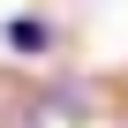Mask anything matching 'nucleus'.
Instances as JSON below:
<instances>
[{"instance_id":"nucleus-1","label":"nucleus","mask_w":128,"mask_h":128,"mask_svg":"<svg viewBox=\"0 0 128 128\" xmlns=\"http://www.w3.org/2000/svg\"><path fill=\"white\" fill-rule=\"evenodd\" d=\"M8 45H15V53H45V45H53V23H38V15H15V23H8Z\"/></svg>"},{"instance_id":"nucleus-2","label":"nucleus","mask_w":128,"mask_h":128,"mask_svg":"<svg viewBox=\"0 0 128 128\" xmlns=\"http://www.w3.org/2000/svg\"><path fill=\"white\" fill-rule=\"evenodd\" d=\"M30 128H38V120H30Z\"/></svg>"}]
</instances>
